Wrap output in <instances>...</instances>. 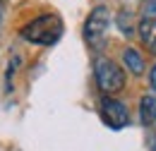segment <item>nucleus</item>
Instances as JSON below:
<instances>
[{
  "label": "nucleus",
  "mask_w": 156,
  "mask_h": 151,
  "mask_svg": "<svg viewBox=\"0 0 156 151\" xmlns=\"http://www.w3.org/2000/svg\"><path fill=\"white\" fill-rule=\"evenodd\" d=\"M94 75H96L98 89L108 96L122 91V86H125V72H122V67H118V62H113L111 58H98L94 62Z\"/></svg>",
  "instance_id": "obj_2"
},
{
  "label": "nucleus",
  "mask_w": 156,
  "mask_h": 151,
  "mask_svg": "<svg viewBox=\"0 0 156 151\" xmlns=\"http://www.w3.org/2000/svg\"><path fill=\"white\" fill-rule=\"evenodd\" d=\"M151 86H154V91H156V65L151 67Z\"/></svg>",
  "instance_id": "obj_12"
},
{
  "label": "nucleus",
  "mask_w": 156,
  "mask_h": 151,
  "mask_svg": "<svg viewBox=\"0 0 156 151\" xmlns=\"http://www.w3.org/2000/svg\"><path fill=\"white\" fill-rule=\"evenodd\" d=\"M101 115H103V122L113 130H122L127 122H130V111L122 101H118L113 96H106L101 101Z\"/></svg>",
  "instance_id": "obj_4"
},
{
  "label": "nucleus",
  "mask_w": 156,
  "mask_h": 151,
  "mask_svg": "<svg viewBox=\"0 0 156 151\" xmlns=\"http://www.w3.org/2000/svg\"><path fill=\"white\" fill-rule=\"evenodd\" d=\"M122 62H125V67H127L132 75H142V72H144V58L139 55L135 48H125V51H122Z\"/></svg>",
  "instance_id": "obj_5"
},
{
  "label": "nucleus",
  "mask_w": 156,
  "mask_h": 151,
  "mask_svg": "<svg viewBox=\"0 0 156 151\" xmlns=\"http://www.w3.org/2000/svg\"><path fill=\"white\" fill-rule=\"evenodd\" d=\"M118 26H120V31H122L125 36H132V34H135L132 15H130V12H120V15H118Z\"/></svg>",
  "instance_id": "obj_6"
},
{
  "label": "nucleus",
  "mask_w": 156,
  "mask_h": 151,
  "mask_svg": "<svg viewBox=\"0 0 156 151\" xmlns=\"http://www.w3.org/2000/svg\"><path fill=\"white\" fill-rule=\"evenodd\" d=\"M0 19H2V10H0Z\"/></svg>",
  "instance_id": "obj_15"
},
{
  "label": "nucleus",
  "mask_w": 156,
  "mask_h": 151,
  "mask_svg": "<svg viewBox=\"0 0 156 151\" xmlns=\"http://www.w3.org/2000/svg\"><path fill=\"white\" fill-rule=\"evenodd\" d=\"M139 34H142V38H144V41H151L154 26H151L149 22H144V19H142V22H139Z\"/></svg>",
  "instance_id": "obj_10"
},
{
  "label": "nucleus",
  "mask_w": 156,
  "mask_h": 151,
  "mask_svg": "<svg viewBox=\"0 0 156 151\" xmlns=\"http://www.w3.org/2000/svg\"><path fill=\"white\" fill-rule=\"evenodd\" d=\"M108 26H111V10L106 5H96L89 12L87 22H84V38H87V43L94 46L96 51L103 48L106 36H108Z\"/></svg>",
  "instance_id": "obj_3"
},
{
  "label": "nucleus",
  "mask_w": 156,
  "mask_h": 151,
  "mask_svg": "<svg viewBox=\"0 0 156 151\" xmlns=\"http://www.w3.org/2000/svg\"><path fill=\"white\" fill-rule=\"evenodd\" d=\"M151 53L156 55V38H151Z\"/></svg>",
  "instance_id": "obj_13"
},
{
  "label": "nucleus",
  "mask_w": 156,
  "mask_h": 151,
  "mask_svg": "<svg viewBox=\"0 0 156 151\" xmlns=\"http://www.w3.org/2000/svg\"><path fill=\"white\" fill-rule=\"evenodd\" d=\"M62 19L58 15H41V17L31 19L29 24H24L20 29V34L24 41L36 43V46H53L58 43L62 36Z\"/></svg>",
  "instance_id": "obj_1"
},
{
  "label": "nucleus",
  "mask_w": 156,
  "mask_h": 151,
  "mask_svg": "<svg viewBox=\"0 0 156 151\" xmlns=\"http://www.w3.org/2000/svg\"><path fill=\"white\" fill-rule=\"evenodd\" d=\"M142 19L149 22L156 29V0H147V2L142 5Z\"/></svg>",
  "instance_id": "obj_7"
},
{
  "label": "nucleus",
  "mask_w": 156,
  "mask_h": 151,
  "mask_svg": "<svg viewBox=\"0 0 156 151\" xmlns=\"http://www.w3.org/2000/svg\"><path fill=\"white\" fill-rule=\"evenodd\" d=\"M17 65H20V55L10 58V62H7V72H5V91L12 89V77H15V72H17Z\"/></svg>",
  "instance_id": "obj_8"
},
{
  "label": "nucleus",
  "mask_w": 156,
  "mask_h": 151,
  "mask_svg": "<svg viewBox=\"0 0 156 151\" xmlns=\"http://www.w3.org/2000/svg\"><path fill=\"white\" fill-rule=\"evenodd\" d=\"M139 106H142V122H144V125H151V111H149L151 96H144V98L139 101Z\"/></svg>",
  "instance_id": "obj_9"
},
{
  "label": "nucleus",
  "mask_w": 156,
  "mask_h": 151,
  "mask_svg": "<svg viewBox=\"0 0 156 151\" xmlns=\"http://www.w3.org/2000/svg\"><path fill=\"white\" fill-rule=\"evenodd\" d=\"M151 151H156V134L151 137Z\"/></svg>",
  "instance_id": "obj_14"
},
{
  "label": "nucleus",
  "mask_w": 156,
  "mask_h": 151,
  "mask_svg": "<svg viewBox=\"0 0 156 151\" xmlns=\"http://www.w3.org/2000/svg\"><path fill=\"white\" fill-rule=\"evenodd\" d=\"M149 111H151V122H156V98L151 96V106H149Z\"/></svg>",
  "instance_id": "obj_11"
}]
</instances>
